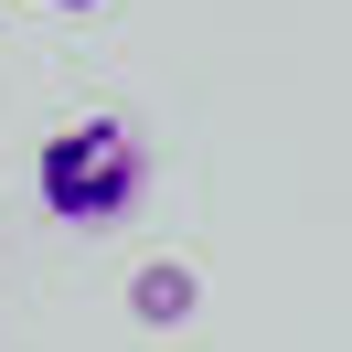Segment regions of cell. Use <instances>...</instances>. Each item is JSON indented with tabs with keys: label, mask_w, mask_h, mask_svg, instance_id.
Wrapping results in <instances>:
<instances>
[{
	"label": "cell",
	"mask_w": 352,
	"mask_h": 352,
	"mask_svg": "<svg viewBox=\"0 0 352 352\" xmlns=\"http://www.w3.org/2000/svg\"><path fill=\"white\" fill-rule=\"evenodd\" d=\"M43 11H96V0H43Z\"/></svg>",
	"instance_id": "obj_3"
},
{
	"label": "cell",
	"mask_w": 352,
	"mask_h": 352,
	"mask_svg": "<svg viewBox=\"0 0 352 352\" xmlns=\"http://www.w3.org/2000/svg\"><path fill=\"white\" fill-rule=\"evenodd\" d=\"M129 309H139V320H150V331H171V320H192V267H182V256H160V267H139V278H129Z\"/></svg>",
	"instance_id": "obj_2"
},
{
	"label": "cell",
	"mask_w": 352,
	"mask_h": 352,
	"mask_svg": "<svg viewBox=\"0 0 352 352\" xmlns=\"http://www.w3.org/2000/svg\"><path fill=\"white\" fill-rule=\"evenodd\" d=\"M32 192H43L54 224H129L139 192H150V150H139L129 118H65V129L32 150Z\"/></svg>",
	"instance_id": "obj_1"
}]
</instances>
